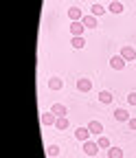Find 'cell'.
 <instances>
[{
	"label": "cell",
	"instance_id": "cell-1",
	"mask_svg": "<svg viewBox=\"0 0 136 158\" xmlns=\"http://www.w3.org/2000/svg\"><path fill=\"white\" fill-rule=\"evenodd\" d=\"M77 90L79 92H90L92 90V79H88V77L77 79Z\"/></svg>",
	"mask_w": 136,
	"mask_h": 158
},
{
	"label": "cell",
	"instance_id": "cell-2",
	"mask_svg": "<svg viewBox=\"0 0 136 158\" xmlns=\"http://www.w3.org/2000/svg\"><path fill=\"white\" fill-rule=\"evenodd\" d=\"M90 130H88V125L86 127H77L75 130V138H77V141H81V143H86V141H90Z\"/></svg>",
	"mask_w": 136,
	"mask_h": 158
},
{
	"label": "cell",
	"instance_id": "cell-3",
	"mask_svg": "<svg viewBox=\"0 0 136 158\" xmlns=\"http://www.w3.org/2000/svg\"><path fill=\"white\" fill-rule=\"evenodd\" d=\"M99 143H97V141H86L84 143V152L88 154V156H97V154H99Z\"/></svg>",
	"mask_w": 136,
	"mask_h": 158
},
{
	"label": "cell",
	"instance_id": "cell-4",
	"mask_svg": "<svg viewBox=\"0 0 136 158\" xmlns=\"http://www.w3.org/2000/svg\"><path fill=\"white\" fill-rule=\"evenodd\" d=\"M121 57L125 59V62H134L136 59V48L134 46H123L121 48Z\"/></svg>",
	"mask_w": 136,
	"mask_h": 158
},
{
	"label": "cell",
	"instance_id": "cell-5",
	"mask_svg": "<svg viewBox=\"0 0 136 158\" xmlns=\"http://www.w3.org/2000/svg\"><path fill=\"white\" fill-rule=\"evenodd\" d=\"M88 130H90L92 136H101V134H103V125H101V121H90V123H88Z\"/></svg>",
	"mask_w": 136,
	"mask_h": 158
},
{
	"label": "cell",
	"instance_id": "cell-6",
	"mask_svg": "<svg viewBox=\"0 0 136 158\" xmlns=\"http://www.w3.org/2000/svg\"><path fill=\"white\" fill-rule=\"evenodd\" d=\"M114 118H116V121H121V123H125V121H130V112L125 110V108H116L114 110Z\"/></svg>",
	"mask_w": 136,
	"mask_h": 158
},
{
	"label": "cell",
	"instance_id": "cell-7",
	"mask_svg": "<svg viewBox=\"0 0 136 158\" xmlns=\"http://www.w3.org/2000/svg\"><path fill=\"white\" fill-rule=\"evenodd\" d=\"M84 31H86V24L81 22V20L70 22V33H72V35H84Z\"/></svg>",
	"mask_w": 136,
	"mask_h": 158
},
{
	"label": "cell",
	"instance_id": "cell-8",
	"mask_svg": "<svg viewBox=\"0 0 136 158\" xmlns=\"http://www.w3.org/2000/svg\"><path fill=\"white\" fill-rule=\"evenodd\" d=\"M110 66H112L114 70H123V68H125V59H123L121 55H114V57L110 59Z\"/></svg>",
	"mask_w": 136,
	"mask_h": 158
},
{
	"label": "cell",
	"instance_id": "cell-9",
	"mask_svg": "<svg viewBox=\"0 0 136 158\" xmlns=\"http://www.w3.org/2000/svg\"><path fill=\"white\" fill-rule=\"evenodd\" d=\"M68 18H70V22H77V20H84V13L79 7H70L68 9Z\"/></svg>",
	"mask_w": 136,
	"mask_h": 158
},
{
	"label": "cell",
	"instance_id": "cell-10",
	"mask_svg": "<svg viewBox=\"0 0 136 158\" xmlns=\"http://www.w3.org/2000/svg\"><path fill=\"white\" fill-rule=\"evenodd\" d=\"M51 112H53L55 116H66V114H68V108H66L64 103H53Z\"/></svg>",
	"mask_w": 136,
	"mask_h": 158
},
{
	"label": "cell",
	"instance_id": "cell-11",
	"mask_svg": "<svg viewBox=\"0 0 136 158\" xmlns=\"http://www.w3.org/2000/svg\"><path fill=\"white\" fill-rule=\"evenodd\" d=\"M48 88H51V90H62V88H64V79L51 77V79H48Z\"/></svg>",
	"mask_w": 136,
	"mask_h": 158
},
{
	"label": "cell",
	"instance_id": "cell-12",
	"mask_svg": "<svg viewBox=\"0 0 136 158\" xmlns=\"http://www.w3.org/2000/svg\"><path fill=\"white\" fill-rule=\"evenodd\" d=\"M70 44H72V48H84L86 46V40H84V35H72V40H70Z\"/></svg>",
	"mask_w": 136,
	"mask_h": 158
},
{
	"label": "cell",
	"instance_id": "cell-13",
	"mask_svg": "<svg viewBox=\"0 0 136 158\" xmlns=\"http://www.w3.org/2000/svg\"><path fill=\"white\" fill-rule=\"evenodd\" d=\"M68 116H57V121H55V127L60 130V132H64V130H68Z\"/></svg>",
	"mask_w": 136,
	"mask_h": 158
},
{
	"label": "cell",
	"instance_id": "cell-14",
	"mask_svg": "<svg viewBox=\"0 0 136 158\" xmlns=\"http://www.w3.org/2000/svg\"><path fill=\"white\" fill-rule=\"evenodd\" d=\"M81 22L86 24V29H97V15H84V20H81Z\"/></svg>",
	"mask_w": 136,
	"mask_h": 158
},
{
	"label": "cell",
	"instance_id": "cell-15",
	"mask_svg": "<svg viewBox=\"0 0 136 158\" xmlns=\"http://www.w3.org/2000/svg\"><path fill=\"white\" fill-rule=\"evenodd\" d=\"M55 121H57V116L53 112H44L42 114V125H55Z\"/></svg>",
	"mask_w": 136,
	"mask_h": 158
},
{
	"label": "cell",
	"instance_id": "cell-16",
	"mask_svg": "<svg viewBox=\"0 0 136 158\" xmlns=\"http://www.w3.org/2000/svg\"><path fill=\"white\" fill-rule=\"evenodd\" d=\"M112 99H114V97H112L110 90H101V92H99V101H101V103H112Z\"/></svg>",
	"mask_w": 136,
	"mask_h": 158
},
{
	"label": "cell",
	"instance_id": "cell-17",
	"mask_svg": "<svg viewBox=\"0 0 136 158\" xmlns=\"http://www.w3.org/2000/svg\"><path fill=\"white\" fill-rule=\"evenodd\" d=\"M105 11H108V9H105L103 5H99V2H94V5H92V9H90V13H92V15H103Z\"/></svg>",
	"mask_w": 136,
	"mask_h": 158
},
{
	"label": "cell",
	"instance_id": "cell-18",
	"mask_svg": "<svg viewBox=\"0 0 136 158\" xmlns=\"http://www.w3.org/2000/svg\"><path fill=\"white\" fill-rule=\"evenodd\" d=\"M108 158H123V149L121 147H110L108 149Z\"/></svg>",
	"mask_w": 136,
	"mask_h": 158
},
{
	"label": "cell",
	"instance_id": "cell-19",
	"mask_svg": "<svg viewBox=\"0 0 136 158\" xmlns=\"http://www.w3.org/2000/svg\"><path fill=\"white\" fill-rule=\"evenodd\" d=\"M108 11H110V13H116V15H119V13H123V5H121V2H110Z\"/></svg>",
	"mask_w": 136,
	"mask_h": 158
},
{
	"label": "cell",
	"instance_id": "cell-20",
	"mask_svg": "<svg viewBox=\"0 0 136 158\" xmlns=\"http://www.w3.org/2000/svg\"><path fill=\"white\" fill-rule=\"evenodd\" d=\"M97 143H99V147H103V149H110L112 147V143H110L108 136H99V141H97Z\"/></svg>",
	"mask_w": 136,
	"mask_h": 158
},
{
	"label": "cell",
	"instance_id": "cell-21",
	"mask_svg": "<svg viewBox=\"0 0 136 158\" xmlns=\"http://www.w3.org/2000/svg\"><path fill=\"white\" fill-rule=\"evenodd\" d=\"M46 154L48 156H60V145H48L46 147Z\"/></svg>",
	"mask_w": 136,
	"mask_h": 158
},
{
	"label": "cell",
	"instance_id": "cell-22",
	"mask_svg": "<svg viewBox=\"0 0 136 158\" xmlns=\"http://www.w3.org/2000/svg\"><path fill=\"white\" fill-rule=\"evenodd\" d=\"M127 103L130 106H136V92H130L127 94Z\"/></svg>",
	"mask_w": 136,
	"mask_h": 158
},
{
	"label": "cell",
	"instance_id": "cell-23",
	"mask_svg": "<svg viewBox=\"0 0 136 158\" xmlns=\"http://www.w3.org/2000/svg\"><path fill=\"white\" fill-rule=\"evenodd\" d=\"M127 123H130V127H132V130L136 132V118H130V121H127Z\"/></svg>",
	"mask_w": 136,
	"mask_h": 158
},
{
	"label": "cell",
	"instance_id": "cell-24",
	"mask_svg": "<svg viewBox=\"0 0 136 158\" xmlns=\"http://www.w3.org/2000/svg\"><path fill=\"white\" fill-rule=\"evenodd\" d=\"M110 2H121V0H110Z\"/></svg>",
	"mask_w": 136,
	"mask_h": 158
}]
</instances>
